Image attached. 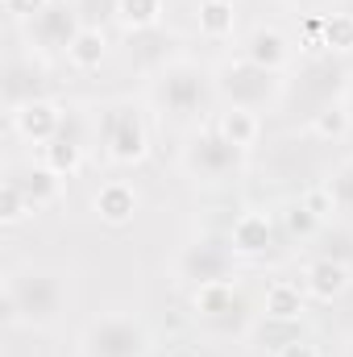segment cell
Wrapping results in <instances>:
<instances>
[{"label": "cell", "mask_w": 353, "mask_h": 357, "mask_svg": "<svg viewBox=\"0 0 353 357\" xmlns=\"http://www.w3.org/2000/svg\"><path fill=\"white\" fill-rule=\"evenodd\" d=\"M154 100L175 121L195 116L200 104H204V71L195 63H171V67H163V75L154 79Z\"/></svg>", "instance_id": "6"}, {"label": "cell", "mask_w": 353, "mask_h": 357, "mask_svg": "<svg viewBox=\"0 0 353 357\" xmlns=\"http://www.w3.org/2000/svg\"><path fill=\"white\" fill-rule=\"evenodd\" d=\"M254 67H262L270 75H278L287 63H291V42L278 25H254L250 38H246V50H241Z\"/></svg>", "instance_id": "11"}, {"label": "cell", "mask_w": 353, "mask_h": 357, "mask_svg": "<svg viewBox=\"0 0 353 357\" xmlns=\"http://www.w3.org/2000/svg\"><path fill=\"white\" fill-rule=\"evenodd\" d=\"M191 307H195V316H204V320H220V316H229V312L237 307V291H233L229 278H225V282H200L195 295H191Z\"/></svg>", "instance_id": "19"}, {"label": "cell", "mask_w": 353, "mask_h": 357, "mask_svg": "<svg viewBox=\"0 0 353 357\" xmlns=\"http://www.w3.org/2000/svg\"><path fill=\"white\" fill-rule=\"evenodd\" d=\"M29 212H33V204L25 199L21 183H17V178H8V183L0 187V225H4V229H13V225H21Z\"/></svg>", "instance_id": "25"}, {"label": "cell", "mask_w": 353, "mask_h": 357, "mask_svg": "<svg viewBox=\"0 0 353 357\" xmlns=\"http://www.w3.org/2000/svg\"><path fill=\"white\" fill-rule=\"evenodd\" d=\"M353 274L345 262H337V258H316V262H308L303 270V291L316 299V303H333V299H341L345 291H350Z\"/></svg>", "instance_id": "12"}, {"label": "cell", "mask_w": 353, "mask_h": 357, "mask_svg": "<svg viewBox=\"0 0 353 357\" xmlns=\"http://www.w3.org/2000/svg\"><path fill=\"white\" fill-rule=\"evenodd\" d=\"M262 312H266V320H274V324H295V320L308 316V291H299L295 282L278 278V282L266 287Z\"/></svg>", "instance_id": "14"}, {"label": "cell", "mask_w": 353, "mask_h": 357, "mask_svg": "<svg viewBox=\"0 0 353 357\" xmlns=\"http://www.w3.org/2000/svg\"><path fill=\"white\" fill-rule=\"evenodd\" d=\"M299 204H303L320 225H324V220H333V216L341 212V199H337V187H333V183H312V187L299 195Z\"/></svg>", "instance_id": "24"}, {"label": "cell", "mask_w": 353, "mask_h": 357, "mask_svg": "<svg viewBox=\"0 0 353 357\" xmlns=\"http://www.w3.org/2000/svg\"><path fill=\"white\" fill-rule=\"evenodd\" d=\"M270 245H274V220L258 208L241 212L229 225V254L233 258H262Z\"/></svg>", "instance_id": "9"}, {"label": "cell", "mask_w": 353, "mask_h": 357, "mask_svg": "<svg viewBox=\"0 0 353 357\" xmlns=\"http://www.w3.org/2000/svg\"><path fill=\"white\" fill-rule=\"evenodd\" d=\"M229 262H233L229 245L225 250H216V245H191L183 254V274L195 278V287L200 282H225L229 278Z\"/></svg>", "instance_id": "15"}, {"label": "cell", "mask_w": 353, "mask_h": 357, "mask_svg": "<svg viewBox=\"0 0 353 357\" xmlns=\"http://www.w3.org/2000/svg\"><path fill=\"white\" fill-rule=\"evenodd\" d=\"M229 146H237V150H254L258 146V137H262V121H258V112L254 108H241V104H229L220 116H216V125H212Z\"/></svg>", "instance_id": "13"}, {"label": "cell", "mask_w": 353, "mask_h": 357, "mask_svg": "<svg viewBox=\"0 0 353 357\" xmlns=\"http://www.w3.org/2000/svg\"><path fill=\"white\" fill-rule=\"evenodd\" d=\"M91 212H96L104 225L125 229V225L137 216V191H133V183H125V178H108V183H100L96 195H91Z\"/></svg>", "instance_id": "10"}, {"label": "cell", "mask_w": 353, "mask_h": 357, "mask_svg": "<svg viewBox=\"0 0 353 357\" xmlns=\"http://www.w3.org/2000/svg\"><path fill=\"white\" fill-rule=\"evenodd\" d=\"M167 0H112V17L125 33H146L163 21Z\"/></svg>", "instance_id": "16"}, {"label": "cell", "mask_w": 353, "mask_h": 357, "mask_svg": "<svg viewBox=\"0 0 353 357\" xmlns=\"http://www.w3.org/2000/svg\"><path fill=\"white\" fill-rule=\"evenodd\" d=\"M350 112H353V100H350Z\"/></svg>", "instance_id": "29"}, {"label": "cell", "mask_w": 353, "mask_h": 357, "mask_svg": "<svg viewBox=\"0 0 353 357\" xmlns=\"http://www.w3.org/2000/svg\"><path fill=\"white\" fill-rule=\"evenodd\" d=\"M42 167L54 171L59 178H71L84 167V146L75 137H54L50 146H42Z\"/></svg>", "instance_id": "21"}, {"label": "cell", "mask_w": 353, "mask_h": 357, "mask_svg": "<svg viewBox=\"0 0 353 357\" xmlns=\"http://www.w3.org/2000/svg\"><path fill=\"white\" fill-rule=\"evenodd\" d=\"M183 167H187V175L200 178V183H225V178H237L246 171V150L229 146V142L212 129V133H200V137L183 150Z\"/></svg>", "instance_id": "4"}, {"label": "cell", "mask_w": 353, "mask_h": 357, "mask_svg": "<svg viewBox=\"0 0 353 357\" xmlns=\"http://www.w3.org/2000/svg\"><path fill=\"white\" fill-rule=\"evenodd\" d=\"M80 29H84L80 13H75L71 4H63V0H54L46 13H38L33 21H25V38H29L42 54H67L71 42L80 38Z\"/></svg>", "instance_id": "7"}, {"label": "cell", "mask_w": 353, "mask_h": 357, "mask_svg": "<svg viewBox=\"0 0 353 357\" xmlns=\"http://www.w3.org/2000/svg\"><path fill=\"white\" fill-rule=\"evenodd\" d=\"M13 129L21 142H33V146H50L54 137H63V108L46 96H29L21 104H13L8 112Z\"/></svg>", "instance_id": "8"}, {"label": "cell", "mask_w": 353, "mask_h": 357, "mask_svg": "<svg viewBox=\"0 0 353 357\" xmlns=\"http://www.w3.org/2000/svg\"><path fill=\"white\" fill-rule=\"evenodd\" d=\"M216 91H225L229 96V104H241V108H262L270 104L274 96H278V79L262 71V67H254L246 54L237 59V63H220L216 67Z\"/></svg>", "instance_id": "5"}, {"label": "cell", "mask_w": 353, "mask_h": 357, "mask_svg": "<svg viewBox=\"0 0 353 357\" xmlns=\"http://www.w3.org/2000/svg\"><path fill=\"white\" fill-rule=\"evenodd\" d=\"M287 225H291V233H312L320 220L303 208V204H291V212H287Z\"/></svg>", "instance_id": "27"}, {"label": "cell", "mask_w": 353, "mask_h": 357, "mask_svg": "<svg viewBox=\"0 0 353 357\" xmlns=\"http://www.w3.org/2000/svg\"><path fill=\"white\" fill-rule=\"evenodd\" d=\"M195 25H200V33H204L208 42L233 38V29H237V8H233V0H200Z\"/></svg>", "instance_id": "17"}, {"label": "cell", "mask_w": 353, "mask_h": 357, "mask_svg": "<svg viewBox=\"0 0 353 357\" xmlns=\"http://www.w3.org/2000/svg\"><path fill=\"white\" fill-rule=\"evenodd\" d=\"M80 345H84V357H146L150 333L133 312H112L91 320Z\"/></svg>", "instance_id": "2"}, {"label": "cell", "mask_w": 353, "mask_h": 357, "mask_svg": "<svg viewBox=\"0 0 353 357\" xmlns=\"http://www.w3.org/2000/svg\"><path fill=\"white\" fill-rule=\"evenodd\" d=\"M50 4H54V0H4V13H8L13 21L25 25V21H33L38 13H46Z\"/></svg>", "instance_id": "26"}, {"label": "cell", "mask_w": 353, "mask_h": 357, "mask_svg": "<svg viewBox=\"0 0 353 357\" xmlns=\"http://www.w3.org/2000/svg\"><path fill=\"white\" fill-rule=\"evenodd\" d=\"M278 357H320V349H316V341L295 337V341H283L278 345Z\"/></svg>", "instance_id": "28"}, {"label": "cell", "mask_w": 353, "mask_h": 357, "mask_svg": "<svg viewBox=\"0 0 353 357\" xmlns=\"http://www.w3.org/2000/svg\"><path fill=\"white\" fill-rule=\"evenodd\" d=\"M150 154V129L137 108H108L104 112V158L112 167H142Z\"/></svg>", "instance_id": "3"}, {"label": "cell", "mask_w": 353, "mask_h": 357, "mask_svg": "<svg viewBox=\"0 0 353 357\" xmlns=\"http://www.w3.org/2000/svg\"><path fill=\"white\" fill-rule=\"evenodd\" d=\"M67 303V278L54 266H25V270H8L4 278V312L17 324L29 328H46L59 320Z\"/></svg>", "instance_id": "1"}, {"label": "cell", "mask_w": 353, "mask_h": 357, "mask_svg": "<svg viewBox=\"0 0 353 357\" xmlns=\"http://www.w3.org/2000/svg\"><path fill=\"white\" fill-rule=\"evenodd\" d=\"M320 50H329V54H353V13H329V17H320Z\"/></svg>", "instance_id": "23"}, {"label": "cell", "mask_w": 353, "mask_h": 357, "mask_svg": "<svg viewBox=\"0 0 353 357\" xmlns=\"http://www.w3.org/2000/svg\"><path fill=\"white\" fill-rule=\"evenodd\" d=\"M104 59H108V38H104V29H100V25H84L80 38H75L71 50H67V63H71L75 71H100Z\"/></svg>", "instance_id": "18"}, {"label": "cell", "mask_w": 353, "mask_h": 357, "mask_svg": "<svg viewBox=\"0 0 353 357\" xmlns=\"http://www.w3.org/2000/svg\"><path fill=\"white\" fill-rule=\"evenodd\" d=\"M17 183H21L25 199L33 204V212H38V208H50V204H59V199H63V178L54 175V171H46L42 162H38L25 178H17Z\"/></svg>", "instance_id": "20"}, {"label": "cell", "mask_w": 353, "mask_h": 357, "mask_svg": "<svg viewBox=\"0 0 353 357\" xmlns=\"http://www.w3.org/2000/svg\"><path fill=\"white\" fill-rule=\"evenodd\" d=\"M350 129H353L350 100H337V104H324L320 112H312V133H316L320 142H341Z\"/></svg>", "instance_id": "22"}]
</instances>
